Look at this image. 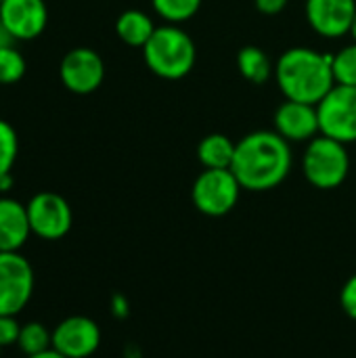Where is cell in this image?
Wrapping results in <instances>:
<instances>
[{"instance_id": "16", "label": "cell", "mask_w": 356, "mask_h": 358, "mask_svg": "<svg viewBox=\"0 0 356 358\" xmlns=\"http://www.w3.org/2000/svg\"><path fill=\"white\" fill-rule=\"evenodd\" d=\"M155 31V25H153V19L143 13V10H136V8H128L124 10L118 21H115V34L118 38L128 44V46H145L149 42V38L153 36Z\"/></svg>"}, {"instance_id": "28", "label": "cell", "mask_w": 356, "mask_h": 358, "mask_svg": "<svg viewBox=\"0 0 356 358\" xmlns=\"http://www.w3.org/2000/svg\"><path fill=\"white\" fill-rule=\"evenodd\" d=\"M25 358H65V357L50 348V350H44V352H40V355H34V357H25Z\"/></svg>"}, {"instance_id": "29", "label": "cell", "mask_w": 356, "mask_h": 358, "mask_svg": "<svg viewBox=\"0 0 356 358\" xmlns=\"http://www.w3.org/2000/svg\"><path fill=\"white\" fill-rule=\"evenodd\" d=\"M350 36L355 38V42H356V17H355V21H353V27H350Z\"/></svg>"}, {"instance_id": "5", "label": "cell", "mask_w": 356, "mask_h": 358, "mask_svg": "<svg viewBox=\"0 0 356 358\" xmlns=\"http://www.w3.org/2000/svg\"><path fill=\"white\" fill-rule=\"evenodd\" d=\"M241 191L243 189L231 170H204L193 182L191 199L204 216L220 218L235 210Z\"/></svg>"}, {"instance_id": "24", "label": "cell", "mask_w": 356, "mask_h": 358, "mask_svg": "<svg viewBox=\"0 0 356 358\" xmlns=\"http://www.w3.org/2000/svg\"><path fill=\"white\" fill-rule=\"evenodd\" d=\"M340 304H342V310L356 321V275H353L346 283H344V287H342V292H340Z\"/></svg>"}, {"instance_id": "7", "label": "cell", "mask_w": 356, "mask_h": 358, "mask_svg": "<svg viewBox=\"0 0 356 358\" xmlns=\"http://www.w3.org/2000/svg\"><path fill=\"white\" fill-rule=\"evenodd\" d=\"M321 134L340 143L356 141V86L336 84L317 105Z\"/></svg>"}, {"instance_id": "26", "label": "cell", "mask_w": 356, "mask_h": 358, "mask_svg": "<svg viewBox=\"0 0 356 358\" xmlns=\"http://www.w3.org/2000/svg\"><path fill=\"white\" fill-rule=\"evenodd\" d=\"M15 185V178H13V172H6V174H0V195H6L10 193Z\"/></svg>"}, {"instance_id": "1", "label": "cell", "mask_w": 356, "mask_h": 358, "mask_svg": "<svg viewBox=\"0 0 356 358\" xmlns=\"http://www.w3.org/2000/svg\"><path fill=\"white\" fill-rule=\"evenodd\" d=\"M290 141H285L279 132L256 130L245 134L235 147L231 172L245 191H271L290 176Z\"/></svg>"}, {"instance_id": "18", "label": "cell", "mask_w": 356, "mask_h": 358, "mask_svg": "<svg viewBox=\"0 0 356 358\" xmlns=\"http://www.w3.org/2000/svg\"><path fill=\"white\" fill-rule=\"evenodd\" d=\"M17 348L25 357H34V355L44 352V350H50L52 348V331H48L38 321H29V323L21 325V334H19Z\"/></svg>"}, {"instance_id": "30", "label": "cell", "mask_w": 356, "mask_h": 358, "mask_svg": "<svg viewBox=\"0 0 356 358\" xmlns=\"http://www.w3.org/2000/svg\"><path fill=\"white\" fill-rule=\"evenodd\" d=\"M0 355H2V348H0Z\"/></svg>"}, {"instance_id": "21", "label": "cell", "mask_w": 356, "mask_h": 358, "mask_svg": "<svg viewBox=\"0 0 356 358\" xmlns=\"http://www.w3.org/2000/svg\"><path fill=\"white\" fill-rule=\"evenodd\" d=\"M17 155H19L17 132L6 120H0V174L13 172Z\"/></svg>"}, {"instance_id": "15", "label": "cell", "mask_w": 356, "mask_h": 358, "mask_svg": "<svg viewBox=\"0 0 356 358\" xmlns=\"http://www.w3.org/2000/svg\"><path fill=\"white\" fill-rule=\"evenodd\" d=\"M235 147L227 134H210L197 145V159L204 170H231L235 159Z\"/></svg>"}, {"instance_id": "3", "label": "cell", "mask_w": 356, "mask_h": 358, "mask_svg": "<svg viewBox=\"0 0 356 358\" xmlns=\"http://www.w3.org/2000/svg\"><path fill=\"white\" fill-rule=\"evenodd\" d=\"M195 44L187 31L178 25L155 27L149 42L143 46V59L147 67L164 80H180L195 65Z\"/></svg>"}, {"instance_id": "17", "label": "cell", "mask_w": 356, "mask_h": 358, "mask_svg": "<svg viewBox=\"0 0 356 358\" xmlns=\"http://www.w3.org/2000/svg\"><path fill=\"white\" fill-rule=\"evenodd\" d=\"M237 67L241 76L252 84H266V80L275 73L269 55L258 46H243L237 52Z\"/></svg>"}, {"instance_id": "22", "label": "cell", "mask_w": 356, "mask_h": 358, "mask_svg": "<svg viewBox=\"0 0 356 358\" xmlns=\"http://www.w3.org/2000/svg\"><path fill=\"white\" fill-rule=\"evenodd\" d=\"M334 80L342 86H356V42L334 55Z\"/></svg>"}, {"instance_id": "11", "label": "cell", "mask_w": 356, "mask_h": 358, "mask_svg": "<svg viewBox=\"0 0 356 358\" xmlns=\"http://www.w3.org/2000/svg\"><path fill=\"white\" fill-rule=\"evenodd\" d=\"M0 21L13 40H36L48 25L46 0H2Z\"/></svg>"}, {"instance_id": "8", "label": "cell", "mask_w": 356, "mask_h": 358, "mask_svg": "<svg viewBox=\"0 0 356 358\" xmlns=\"http://www.w3.org/2000/svg\"><path fill=\"white\" fill-rule=\"evenodd\" d=\"M27 220L31 235L44 241L63 239L73 224V212L65 197L52 191L36 193L27 203Z\"/></svg>"}, {"instance_id": "14", "label": "cell", "mask_w": 356, "mask_h": 358, "mask_svg": "<svg viewBox=\"0 0 356 358\" xmlns=\"http://www.w3.org/2000/svg\"><path fill=\"white\" fill-rule=\"evenodd\" d=\"M29 235L27 208L8 195H0V252H19Z\"/></svg>"}, {"instance_id": "10", "label": "cell", "mask_w": 356, "mask_h": 358, "mask_svg": "<svg viewBox=\"0 0 356 358\" xmlns=\"http://www.w3.org/2000/svg\"><path fill=\"white\" fill-rule=\"evenodd\" d=\"M101 346V327L82 315L63 319L52 329V350L65 358L92 357Z\"/></svg>"}, {"instance_id": "6", "label": "cell", "mask_w": 356, "mask_h": 358, "mask_svg": "<svg viewBox=\"0 0 356 358\" xmlns=\"http://www.w3.org/2000/svg\"><path fill=\"white\" fill-rule=\"evenodd\" d=\"M36 275L21 252H0V315L17 317L31 300Z\"/></svg>"}, {"instance_id": "9", "label": "cell", "mask_w": 356, "mask_h": 358, "mask_svg": "<svg viewBox=\"0 0 356 358\" xmlns=\"http://www.w3.org/2000/svg\"><path fill=\"white\" fill-rule=\"evenodd\" d=\"M63 86L73 94H90L105 80V63L101 55L88 46H78L65 52L59 65Z\"/></svg>"}, {"instance_id": "12", "label": "cell", "mask_w": 356, "mask_h": 358, "mask_svg": "<svg viewBox=\"0 0 356 358\" xmlns=\"http://www.w3.org/2000/svg\"><path fill=\"white\" fill-rule=\"evenodd\" d=\"M356 17V0H306L308 25L323 38L350 34Z\"/></svg>"}, {"instance_id": "31", "label": "cell", "mask_w": 356, "mask_h": 358, "mask_svg": "<svg viewBox=\"0 0 356 358\" xmlns=\"http://www.w3.org/2000/svg\"><path fill=\"white\" fill-rule=\"evenodd\" d=\"M0 2H2V0H0Z\"/></svg>"}, {"instance_id": "13", "label": "cell", "mask_w": 356, "mask_h": 358, "mask_svg": "<svg viewBox=\"0 0 356 358\" xmlns=\"http://www.w3.org/2000/svg\"><path fill=\"white\" fill-rule=\"evenodd\" d=\"M275 132H279L285 141L294 143L313 141L321 134L317 105L285 99V103L279 105L275 113Z\"/></svg>"}, {"instance_id": "19", "label": "cell", "mask_w": 356, "mask_h": 358, "mask_svg": "<svg viewBox=\"0 0 356 358\" xmlns=\"http://www.w3.org/2000/svg\"><path fill=\"white\" fill-rule=\"evenodd\" d=\"M153 10L168 23L176 25L189 21L201 6V0H151Z\"/></svg>"}, {"instance_id": "27", "label": "cell", "mask_w": 356, "mask_h": 358, "mask_svg": "<svg viewBox=\"0 0 356 358\" xmlns=\"http://www.w3.org/2000/svg\"><path fill=\"white\" fill-rule=\"evenodd\" d=\"M10 44H15V40H13V36L6 31V27H4V25H2V21H0V48L10 46Z\"/></svg>"}, {"instance_id": "20", "label": "cell", "mask_w": 356, "mask_h": 358, "mask_svg": "<svg viewBox=\"0 0 356 358\" xmlns=\"http://www.w3.org/2000/svg\"><path fill=\"white\" fill-rule=\"evenodd\" d=\"M27 71V63L21 50L15 48V44L0 48V86H10L23 80Z\"/></svg>"}, {"instance_id": "4", "label": "cell", "mask_w": 356, "mask_h": 358, "mask_svg": "<svg viewBox=\"0 0 356 358\" xmlns=\"http://www.w3.org/2000/svg\"><path fill=\"white\" fill-rule=\"evenodd\" d=\"M302 170L306 180L321 191L338 189L350 170V157L346 145L329 138L325 134L315 136L308 141V147L302 157Z\"/></svg>"}, {"instance_id": "23", "label": "cell", "mask_w": 356, "mask_h": 358, "mask_svg": "<svg viewBox=\"0 0 356 358\" xmlns=\"http://www.w3.org/2000/svg\"><path fill=\"white\" fill-rule=\"evenodd\" d=\"M19 334H21V325H19L17 317L0 315V348L4 350L8 346H17Z\"/></svg>"}, {"instance_id": "2", "label": "cell", "mask_w": 356, "mask_h": 358, "mask_svg": "<svg viewBox=\"0 0 356 358\" xmlns=\"http://www.w3.org/2000/svg\"><path fill=\"white\" fill-rule=\"evenodd\" d=\"M275 80L287 101L319 105L336 86L334 55H321L306 46L290 48L275 65Z\"/></svg>"}, {"instance_id": "25", "label": "cell", "mask_w": 356, "mask_h": 358, "mask_svg": "<svg viewBox=\"0 0 356 358\" xmlns=\"http://www.w3.org/2000/svg\"><path fill=\"white\" fill-rule=\"evenodd\" d=\"M287 2L290 0H254L256 8L262 15H277V13H281L287 6Z\"/></svg>"}]
</instances>
